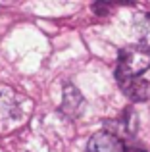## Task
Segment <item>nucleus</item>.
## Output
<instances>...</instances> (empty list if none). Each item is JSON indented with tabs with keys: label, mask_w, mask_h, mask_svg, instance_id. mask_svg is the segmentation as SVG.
<instances>
[{
	"label": "nucleus",
	"mask_w": 150,
	"mask_h": 152,
	"mask_svg": "<svg viewBox=\"0 0 150 152\" xmlns=\"http://www.w3.org/2000/svg\"><path fill=\"white\" fill-rule=\"evenodd\" d=\"M150 67V48L146 46H127L119 52L116 77H141Z\"/></svg>",
	"instance_id": "f257e3e1"
},
{
	"label": "nucleus",
	"mask_w": 150,
	"mask_h": 152,
	"mask_svg": "<svg viewBox=\"0 0 150 152\" xmlns=\"http://www.w3.org/2000/svg\"><path fill=\"white\" fill-rule=\"evenodd\" d=\"M87 152H125V145L121 137L110 131H98L87 142Z\"/></svg>",
	"instance_id": "f03ea898"
},
{
	"label": "nucleus",
	"mask_w": 150,
	"mask_h": 152,
	"mask_svg": "<svg viewBox=\"0 0 150 152\" xmlns=\"http://www.w3.org/2000/svg\"><path fill=\"white\" fill-rule=\"evenodd\" d=\"M117 83L125 93V96L131 98L133 102H143L150 94V85L143 77H117Z\"/></svg>",
	"instance_id": "7ed1b4c3"
},
{
	"label": "nucleus",
	"mask_w": 150,
	"mask_h": 152,
	"mask_svg": "<svg viewBox=\"0 0 150 152\" xmlns=\"http://www.w3.org/2000/svg\"><path fill=\"white\" fill-rule=\"evenodd\" d=\"M83 108H85V98L79 93V89H75L73 85H66L62 94V112L68 118H79L83 114Z\"/></svg>",
	"instance_id": "20e7f679"
},
{
	"label": "nucleus",
	"mask_w": 150,
	"mask_h": 152,
	"mask_svg": "<svg viewBox=\"0 0 150 152\" xmlns=\"http://www.w3.org/2000/svg\"><path fill=\"white\" fill-rule=\"evenodd\" d=\"M17 112H19V106L14 94L8 93V91L0 93V123L14 119L17 115Z\"/></svg>",
	"instance_id": "39448f33"
},
{
	"label": "nucleus",
	"mask_w": 150,
	"mask_h": 152,
	"mask_svg": "<svg viewBox=\"0 0 150 152\" xmlns=\"http://www.w3.org/2000/svg\"><path fill=\"white\" fill-rule=\"evenodd\" d=\"M137 29H139V37L141 41L146 45V48L150 46V14H146L143 19L139 21V25H137Z\"/></svg>",
	"instance_id": "423d86ee"
},
{
	"label": "nucleus",
	"mask_w": 150,
	"mask_h": 152,
	"mask_svg": "<svg viewBox=\"0 0 150 152\" xmlns=\"http://www.w3.org/2000/svg\"><path fill=\"white\" fill-rule=\"evenodd\" d=\"M129 152H143V150H137V148H131Z\"/></svg>",
	"instance_id": "0eeeda50"
}]
</instances>
